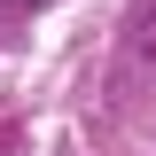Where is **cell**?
Masks as SVG:
<instances>
[{
  "mask_svg": "<svg viewBox=\"0 0 156 156\" xmlns=\"http://www.w3.org/2000/svg\"><path fill=\"white\" fill-rule=\"evenodd\" d=\"M0 8H8V0H0Z\"/></svg>",
  "mask_w": 156,
  "mask_h": 156,
  "instance_id": "cell-2",
  "label": "cell"
},
{
  "mask_svg": "<svg viewBox=\"0 0 156 156\" xmlns=\"http://www.w3.org/2000/svg\"><path fill=\"white\" fill-rule=\"evenodd\" d=\"M156 78V0H133L117 23V55H109V101H133Z\"/></svg>",
  "mask_w": 156,
  "mask_h": 156,
  "instance_id": "cell-1",
  "label": "cell"
}]
</instances>
